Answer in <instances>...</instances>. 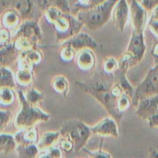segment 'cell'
Returning a JSON list of instances; mask_svg holds the SVG:
<instances>
[{
  "label": "cell",
  "instance_id": "cell-1",
  "mask_svg": "<svg viewBox=\"0 0 158 158\" xmlns=\"http://www.w3.org/2000/svg\"><path fill=\"white\" fill-rule=\"evenodd\" d=\"M76 84L81 88L86 93L89 94L93 98H95L117 123L120 121L123 115L121 114L117 109V99L111 93L112 85L102 80H99L95 83L77 81Z\"/></svg>",
  "mask_w": 158,
  "mask_h": 158
},
{
  "label": "cell",
  "instance_id": "cell-2",
  "mask_svg": "<svg viewBox=\"0 0 158 158\" xmlns=\"http://www.w3.org/2000/svg\"><path fill=\"white\" fill-rule=\"evenodd\" d=\"M118 0H107L104 3L93 8L80 10L76 17L89 30L96 31L107 23Z\"/></svg>",
  "mask_w": 158,
  "mask_h": 158
},
{
  "label": "cell",
  "instance_id": "cell-3",
  "mask_svg": "<svg viewBox=\"0 0 158 158\" xmlns=\"http://www.w3.org/2000/svg\"><path fill=\"white\" fill-rule=\"evenodd\" d=\"M60 135L74 144V150L77 152L84 149L85 145L92 135V130L85 123L77 119H71L62 125Z\"/></svg>",
  "mask_w": 158,
  "mask_h": 158
},
{
  "label": "cell",
  "instance_id": "cell-4",
  "mask_svg": "<svg viewBox=\"0 0 158 158\" xmlns=\"http://www.w3.org/2000/svg\"><path fill=\"white\" fill-rule=\"evenodd\" d=\"M19 96L22 107L16 117V123L19 129L32 128L38 123L47 122L51 118L50 114L44 112L39 107L29 105L21 91L19 92Z\"/></svg>",
  "mask_w": 158,
  "mask_h": 158
},
{
  "label": "cell",
  "instance_id": "cell-5",
  "mask_svg": "<svg viewBox=\"0 0 158 158\" xmlns=\"http://www.w3.org/2000/svg\"><path fill=\"white\" fill-rule=\"evenodd\" d=\"M56 39L58 43H63L81 32L83 24L70 13H63L53 23Z\"/></svg>",
  "mask_w": 158,
  "mask_h": 158
},
{
  "label": "cell",
  "instance_id": "cell-6",
  "mask_svg": "<svg viewBox=\"0 0 158 158\" xmlns=\"http://www.w3.org/2000/svg\"><path fill=\"white\" fill-rule=\"evenodd\" d=\"M158 95V64H155L142 81L135 89L133 103L137 105L140 100Z\"/></svg>",
  "mask_w": 158,
  "mask_h": 158
},
{
  "label": "cell",
  "instance_id": "cell-7",
  "mask_svg": "<svg viewBox=\"0 0 158 158\" xmlns=\"http://www.w3.org/2000/svg\"><path fill=\"white\" fill-rule=\"evenodd\" d=\"M135 114L147 120L150 128H158V95L140 100Z\"/></svg>",
  "mask_w": 158,
  "mask_h": 158
},
{
  "label": "cell",
  "instance_id": "cell-8",
  "mask_svg": "<svg viewBox=\"0 0 158 158\" xmlns=\"http://www.w3.org/2000/svg\"><path fill=\"white\" fill-rule=\"evenodd\" d=\"M130 17L133 31L143 33L147 23V11L136 0H133L130 5Z\"/></svg>",
  "mask_w": 158,
  "mask_h": 158
},
{
  "label": "cell",
  "instance_id": "cell-9",
  "mask_svg": "<svg viewBox=\"0 0 158 158\" xmlns=\"http://www.w3.org/2000/svg\"><path fill=\"white\" fill-rule=\"evenodd\" d=\"M60 45H68L71 47L76 53L85 49H91L93 51L98 48V44L92 36L88 33L81 32L61 43Z\"/></svg>",
  "mask_w": 158,
  "mask_h": 158
},
{
  "label": "cell",
  "instance_id": "cell-10",
  "mask_svg": "<svg viewBox=\"0 0 158 158\" xmlns=\"http://www.w3.org/2000/svg\"><path fill=\"white\" fill-rule=\"evenodd\" d=\"M146 49L147 47L144 40L143 33L132 32L127 51L133 55L134 59V66L143 60L146 54Z\"/></svg>",
  "mask_w": 158,
  "mask_h": 158
},
{
  "label": "cell",
  "instance_id": "cell-11",
  "mask_svg": "<svg viewBox=\"0 0 158 158\" xmlns=\"http://www.w3.org/2000/svg\"><path fill=\"white\" fill-rule=\"evenodd\" d=\"M92 134L102 137L117 138L118 130L117 122L112 117H106L91 128Z\"/></svg>",
  "mask_w": 158,
  "mask_h": 158
},
{
  "label": "cell",
  "instance_id": "cell-12",
  "mask_svg": "<svg viewBox=\"0 0 158 158\" xmlns=\"http://www.w3.org/2000/svg\"><path fill=\"white\" fill-rule=\"evenodd\" d=\"M112 21L115 28L123 31L130 17V7L127 0H118L112 11Z\"/></svg>",
  "mask_w": 158,
  "mask_h": 158
},
{
  "label": "cell",
  "instance_id": "cell-13",
  "mask_svg": "<svg viewBox=\"0 0 158 158\" xmlns=\"http://www.w3.org/2000/svg\"><path fill=\"white\" fill-rule=\"evenodd\" d=\"M16 36H24L38 44L42 39L41 30L36 21L26 20L18 28Z\"/></svg>",
  "mask_w": 158,
  "mask_h": 158
},
{
  "label": "cell",
  "instance_id": "cell-14",
  "mask_svg": "<svg viewBox=\"0 0 158 158\" xmlns=\"http://www.w3.org/2000/svg\"><path fill=\"white\" fill-rule=\"evenodd\" d=\"M14 5L16 12L27 20L36 21L34 16L35 11L36 9L39 10V8L33 0H15Z\"/></svg>",
  "mask_w": 158,
  "mask_h": 158
},
{
  "label": "cell",
  "instance_id": "cell-15",
  "mask_svg": "<svg viewBox=\"0 0 158 158\" xmlns=\"http://www.w3.org/2000/svg\"><path fill=\"white\" fill-rule=\"evenodd\" d=\"M33 65L24 59L19 57V71L16 73V81L20 85H30L33 80Z\"/></svg>",
  "mask_w": 158,
  "mask_h": 158
},
{
  "label": "cell",
  "instance_id": "cell-16",
  "mask_svg": "<svg viewBox=\"0 0 158 158\" xmlns=\"http://www.w3.org/2000/svg\"><path fill=\"white\" fill-rule=\"evenodd\" d=\"M96 63L95 54L91 49H85L76 54V64L80 69L89 71L95 67Z\"/></svg>",
  "mask_w": 158,
  "mask_h": 158
},
{
  "label": "cell",
  "instance_id": "cell-17",
  "mask_svg": "<svg viewBox=\"0 0 158 158\" xmlns=\"http://www.w3.org/2000/svg\"><path fill=\"white\" fill-rule=\"evenodd\" d=\"M37 130L35 127L22 129L15 136L16 143L23 147L36 144L37 142Z\"/></svg>",
  "mask_w": 158,
  "mask_h": 158
},
{
  "label": "cell",
  "instance_id": "cell-18",
  "mask_svg": "<svg viewBox=\"0 0 158 158\" xmlns=\"http://www.w3.org/2000/svg\"><path fill=\"white\" fill-rule=\"evenodd\" d=\"M36 5L40 12L44 13L50 8H57L64 13H70L68 0H36Z\"/></svg>",
  "mask_w": 158,
  "mask_h": 158
},
{
  "label": "cell",
  "instance_id": "cell-19",
  "mask_svg": "<svg viewBox=\"0 0 158 158\" xmlns=\"http://www.w3.org/2000/svg\"><path fill=\"white\" fill-rule=\"evenodd\" d=\"M61 136L60 131L59 132H46L44 133L41 138L37 143V147L40 151H47L50 148L54 147V144L57 142L59 138Z\"/></svg>",
  "mask_w": 158,
  "mask_h": 158
},
{
  "label": "cell",
  "instance_id": "cell-20",
  "mask_svg": "<svg viewBox=\"0 0 158 158\" xmlns=\"http://www.w3.org/2000/svg\"><path fill=\"white\" fill-rule=\"evenodd\" d=\"M114 74H115L117 77V83H118L120 87L122 88L123 93L130 97L132 99V102L134 99L135 96V89L133 87L129 80L127 79V72H123V71H120L117 70Z\"/></svg>",
  "mask_w": 158,
  "mask_h": 158
},
{
  "label": "cell",
  "instance_id": "cell-21",
  "mask_svg": "<svg viewBox=\"0 0 158 158\" xmlns=\"http://www.w3.org/2000/svg\"><path fill=\"white\" fill-rule=\"evenodd\" d=\"M52 87L57 93L66 95L69 90V83L63 75H56L52 79Z\"/></svg>",
  "mask_w": 158,
  "mask_h": 158
},
{
  "label": "cell",
  "instance_id": "cell-22",
  "mask_svg": "<svg viewBox=\"0 0 158 158\" xmlns=\"http://www.w3.org/2000/svg\"><path fill=\"white\" fill-rule=\"evenodd\" d=\"M16 144L15 138L10 135H0V152L11 153L16 147Z\"/></svg>",
  "mask_w": 158,
  "mask_h": 158
},
{
  "label": "cell",
  "instance_id": "cell-23",
  "mask_svg": "<svg viewBox=\"0 0 158 158\" xmlns=\"http://www.w3.org/2000/svg\"><path fill=\"white\" fill-rule=\"evenodd\" d=\"M19 158H37L40 150L36 144L30 146H19L17 147Z\"/></svg>",
  "mask_w": 158,
  "mask_h": 158
},
{
  "label": "cell",
  "instance_id": "cell-24",
  "mask_svg": "<svg viewBox=\"0 0 158 158\" xmlns=\"http://www.w3.org/2000/svg\"><path fill=\"white\" fill-rule=\"evenodd\" d=\"M19 57L26 60L33 66L39 64L41 62L42 58H43L41 52L37 49H33L22 52L19 55Z\"/></svg>",
  "mask_w": 158,
  "mask_h": 158
},
{
  "label": "cell",
  "instance_id": "cell-25",
  "mask_svg": "<svg viewBox=\"0 0 158 158\" xmlns=\"http://www.w3.org/2000/svg\"><path fill=\"white\" fill-rule=\"evenodd\" d=\"M134 67V59L133 55L129 52L126 51L122 54L120 58L118 60V71L127 72L130 68Z\"/></svg>",
  "mask_w": 158,
  "mask_h": 158
},
{
  "label": "cell",
  "instance_id": "cell-26",
  "mask_svg": "<svg viewBox=\"0 0 158 158\" xmlns=\"http://www.w3.org/2000/svg\"><path fill=\"white\" fill-rule=\"evenodd\" d=\"M25 98L29 105L38 107V106L41 104V102H43L44 95L37 89L32 88L28 91V92L26 95Z\"/></svg>",
  "mask_w": 158,
  "mask_h": 158
},
{
  "label": "cell",
  "instance_id": "cell-27",
  "mask_svg": "<svg viewBox=\"0 0 158 158\" xmlns=\"http://www.w3.org/2000/svg\"><path fill=\"white\" fill-rule=\"evenodd\" d=\"M15 85V81L13 74L9 70L2 68L0 69V87L4 89L13 87Z\"/></svg>",
  "mask_w": 158,
  "mask_h": 158
},
{
  "label": "cell",
  "instance_id": "cell-28",
  "mask_svg": "<svg viewBox=\"0 0 158 158\" xmlns=\"http://www.w3.org/2000/svg\"><path fill=\"white\" fill-rule=\"evenodd\" d=\"M19 13L16 11L12 10V11H9L4 15L3 17V23L5 26H6L9 28H12V27H16L19 23Z\"/></svg>",
  "mask_w": 158,
  "mask_h": 158
},
{
  "label": "cell",
  "instance_id": "cell-29",
  "mask_svg": "<svg viewBox=\"0 0 158 158\" xmlns=\"http://www.w3.org/2000/svg\"><path fill=\"white\" fill-rule=\"evenodd\" d=\"M131 102V98L129 97L127 95H126V94H123V95L117 99V109H118V111L120 112L121 114L123 115L124 112H125L126 111H127V109L130 108Z\"/></svg>",
  "mask_w": 158,
  "mask_h": 158
},
{
  "label": "cell",
  "instance_id": "cell-30",
  "mask_svg": "<svg viewBox=\"0 0 158 158\" xmlns=\"http://www.w3.org/2000/svg\"><path fill=\"white\" fill-rule=\"evenodd\" d=\"M60 46H61V50H60V56L61 60L65 62L72 61L77 54L75 51L71 47L68 46V45H60Z\"/></svg>",
  "mask_w": 158,
  "mask_h": 158
},
{
  "label": "cell",
  "instance_id": "cell-31",
  "mask_svg": "<svg viewBox=\"0 0 158 158\" xmlns=\"http://www.w3.org/2000/svg\"><path fill=\"white\" fill-rule=\"evenodd\" d=\"M118 69V60L112 57H108L103 63V70L106 74H114Z\"/></svg>",
  "mask_w": 158,
  "mask_h": 158
},
{
  "label": "cell",
  "instance_id": "cell-32",
  "mask_svg": "<svg viewBox=\"0 0 158 158\" xmlns=\"http://www.w3.org/2000/svg\"><path fill=\"white\" fill-rule=\"evenodd\" d=\"M63 13V12L57 8H50L44 12L47 20L51 24L54 23L56 19L60 17Z\"/></svg>",
  "mask_w": 158,
  "mask_h": 158
},
{
  "label": "cell",
  "instance_id": "cell-33",
  "mask_svg": "<svg viewBox=\"0 0 158 158\" xmlns=\"http://www.w3.org/2000/svg\"><path fill=\"white\" fill-rule=\"evenodd\" d=\"M0 99L4 104L10 105L14 101V95L10 89H3L0 92Z\"/></svg>",
  "mask_w": 158,
  "mask_h": 158
},
{
  "label": "cell",
  "instance_id": "cell-34",
  "mask_svg": "<svg viewBox=\"0 0 158 158\" xmlns=\"http://www.w3.org/2000/svg\"><path fill=\"white\" fill-rule=\"evenodd\" d=\"M85 153L89 155L90 158H112V155L109 152L102 150H97L91 151V150L83 149Z\"/></svg>",
  "mask_w": 158,
  "mask_h": 158
},
{
  "label": "cell",
  "instance_id": "cell-35",
  "mask_svg": "<svg viewBox=\"0 0 158 158\" xmlns=\"http://www.w3.org/2000/svg\"><path fill=\"white\" fill-rule=\"evenodd\" d=\"M141 5L147 11L151 12L158 6V0H142Z\"/></svg>",
  "mask_w": 158,
  "mask_h": 158
},
{
  "label": "cell",
  "instance_id": "cell-36",
  "mask_svg": "<svg viewBox=\"0 0 158 158\" xmlns=\"http://www.w3.org/2000/svg\"><path fill=\"white\" fill-rule=\"evenodd\" d=\"M111 93H112L113 97H115L116 99H118L123 94H124L122 88L120 87V85H119L117 82L114 83V84H112V86H111Z\"/></svg>",
  "mask_w": 158,
  "mask_h": 158
},
{
  "label": "cell",
  "instance_id": "cell-37",
  "mask_svg": "<svg viewBox=\"0 0 158 158\" xmlns=\"http://www.w3.org/2000/svg\"><path fill=\"white\" fill-rule=\"evenodd\" d=\"M60 147L63 150L66 152H70L74 150V144L71 140L64 138L62 140H60Z\"/></svg>",
  "mask_w": 158,
  "mask_h": 158
},
{
  "label": "cell",
  "instance_id": "cell-38",
  "mask_svg": "<svg viewBox=\"0 0 158 158\" xmlns=\"http://www.w3.org/2000/svg\"><path fill=\"white\" fill-rule=\"evenodd\" d=\"M148 27L151 33L158 38V21L149 20Z\"/></svg>",
  "mask_w": 158,
  "mask_h": 158
},
{
  "label": "cell",
  "instance_id": "cell-39",
  "mask_svg": "<svg viewBox=\"0 0 158 158\" xmlns=\"http://www.w3.org/2000/svg\"><path fill=\"white\" fill-rule=\"evenodd\" d=\"M10 120V113L0 112V130L3 128Z\"/></svg>",
  "mask_w": 158,
  "mask_h": 158
},
{
  "label": "cell",
  "instance_id": "cell-40",
  "mask_svg": "<svg viewBox=\"0 0 158 158\" xmlns=\"http://www.w3.org/2000/svg\"><path fill=\"white\" fill-rule=\"evenodd\" d=\"M47 151H48V153L52 156L53 158H62L61 150L58 147H53Z\"/></svg>",
  "mask_w": 158,
  "mask_h": 158
},
{
  "label": "cell",
  "instance_id": "cell-41",
  "mask_svg": "<svg viewBox=\"0 0 158 158\" xmlns=\"http://www.w3.org/2000/svg\"><path fill=\"white\" fill-rule=\"evenodd\" d=\"M151 54L155 61V64H158V42L153 45V48H152Z\"/></svg>",
  "mask_w": 158,
  "mask_h": 158
},
{
  "label": "cell",
  "instance_id": "cell-42",
  "mask_svg": "<svg viewBox=\"0 0 158 158\" xmlns=\"http://www.w3.org/2000/svg\"><path fill=\"white\" fill-rule=\"evenodd\" d=\"M106 1H107V0H90V2H89V4L88 5V6L86 7L85 9H84V10L93 8V7L97 6H99L101 5V4L104 3V2H106Z\"/></svg>",
  "mask_w": 158,
  "mask_h": 158
},
{
  "label": "cell",
  "instance_id": "cell-43",
  "mask_svg": "<svg viewBox=\"0 0 158 158\" xmlns=\"http://www.w3.org/2000/svg\"><path fill=\"white\" fill-rule=\"evenodd\" d=\"M9 37V34L6 30H1L0 31V43H5Z\"/></svg>",
  "mask_w": 158,
  "mask_h": 158
},
{
  "label": "cell",
  "instance_id": "cell-44",
  "mask_svg": "<svg viewBox=\"0 0 158 158\" xmlns=\"http://www.w3.org/2000/svg\"><path fill=\"white\" fill-rule=\"evenodd\" d=\"M149 20L158 21V6L151 11V15H150V18Z\"/></svg>",
  "mask_w": 158,
  "mask_h": 158
},
{
  "label": "cell",
  "instance_id": "cell-45",
  "mask_svg": "<svg viewBox=\"0 0 158 158\" xmlns=\"http://www.w3.org/2000/svg\"><path fill=\"white\" fill-rule=\"evenodd\" d=\"M37 158H53L52 156L48 153V151H44L41 154H39Z\"/></svg>",
  "mask_w": 158,
  "mask_h": 158
},
{
  "label": "cell",
  "instance_id": "cell-46",
  "mask_svg": "<svg viewBox=\"0 0 158 158\" xmlns=\"http://www.w3.org/2000/svg\"><path fill=\"white\" fill-rule=\"evenodd\" d=\"M150 158H158V151L156 150H151L150 152Z\"/></svg>",
  "mask_w": 158,
  "mask_h": 158
}]
</instances>
